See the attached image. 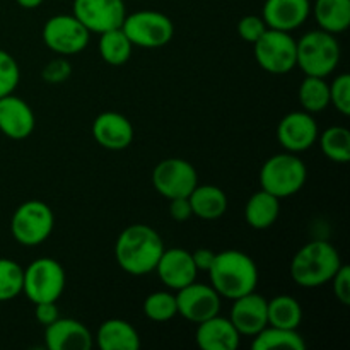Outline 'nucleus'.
Returning a JSON list of instances; mask_svg holds the SVG:
<instances>
[{"instance_id": "1", "label": "nucleus", "mask_w": 350, "mask_h": 350, "mask_svg": "<svg viewBox=\"0 0 350 350\" xmlns=\"http://www.w3.org/2000/svg\"><path fill=\"white\" fill-rule=\"evenodd\" d=\"M164 252L159 232L147 224H132L120 232L115 243V258L123 272L142 277L156 270Z\"/></svg>"}, {"instance_id": "2", "label": "nucleus", "mask_w": 350, "mask_h": 350, "mask_svg": "<svg viewBox=\"0 0 350 350\" xmlns=\"http://www.w3.org/2000/svg\"><path fill=\"white\" fill-rule=\"evenodd\" d=\"M207 273L215 293L229 301H234L256 291L260 279L255 260L239 250H226V252L215 253L214 263L207 270Z\"/></svg>"}, {"instance_id": "3", "label": "nucleus", "mask_w": 350, "mask_h": 350, "mask_svg": "<svg viewBox=\"0 0 350 350\" xmlns=\"http://www.w3.org/2000/svg\"><path fill=\"white\" fill-rule=\"evenodd\" d=\"M342 267V258L338 250L332 243L317 239L299 248L291 262V277L294 282L306 289L330 284L335 273Z\"/></svg>"}, {"instance_id": "4", "label": "nucleus", "mask_w": 350, "mask_h": 350, "mask_svg": "<svg viewBox=\"0 0 350 350\" xmlns=\"http://www.w3.org/2000/svg\"><path fill=\"white\" fill-rule=\"evenodd\" d=\"M296 67L306 75L328 77L340 64V43L335 34L323 29H314L303 34L296 41Z\"/></svg>"}, {"instance_id": "5", "label": "nucleus", "mask_w": 350, "mask_h": 350, "mask_svg": "<svg viewBox=\"0 0 350 350\" xmlns=\"http://www.w3.org/2000/svg\"><path fill=\"white\" fill-rule=\"evenodd\" d=\"M308 180L306 164L293 152H280L263 163L260 170L262 190L284 200L303 190Z\"/></svg>"}, {"instance_id": "6", "label": "nucleus", "mask_w": 350, "mask_h": 350, "mask_svg": "<svg viewBox=\"0 0 350 350\" xmlns=\"http://www.w3.org/2000/svg\"><path fill=\"white\" fill-rule=\"evenodd\" d=\"M67 277L60 262L38 258L24 269L23 293L33 304L57 303L65 291Z\"/></svg>"}, {"instance_id": "7", "label": "nucleus", "mask_w": 350, "mask_h": 350, "mask_svg": "<svg viewBox=\"0 0 350 350\" xmlns=\"http://www.w3.org/2000/svg\"><path fill=\"white\" fill-rule=\"evenodd\" d=\"M55 228V214L43 200H27L16 208L10 219L12 238L23 246H38L46 241Z\"/></svg>"}, {"instance_id": "8", "label": "nucleus", "mask_w": 350, "mask_h": 350, "mask_svg": "<svg viewBox=\"0 0 350 350\" xmlns=\"http://www.w3.org/2000/svg\"><path fill=\"white\" fill-rule=\"evenodd\" d=\"M122 29L133 46L142 48L166 46L174 36L173 21L157 10H139L125 16Z\"/></svg>"}, {"instance_id": "9", "label": "nucleus", "mask_w": 350, "mask_h": 350, "mask_svg": "<svg viewBox=\"0 0 350 350\" xmlns=\"http://www.w3.org/2000/svg\"><path fill=\"white\" fill-rule=\"evenodd\" d=\"M41 38L51 51L70 57L85 50L91 33L74 14H57L44 23Z\"/></svg>"}, {"instance_id": "10", "label": "nucleus", "mask_w": 350, "mask_h": 350, "mask_svg": "<svg viewBox=\"0 0 350 350\" xmlns=\"http://www.w3.org/2000/svg\"><path fill=\"white\" fill-rule=\"evenodd\" d=\"M253 44H255L256 64L269 74H287L296 67V40L287 31L269 27Z\"/></svg>"}, {"instance_id": "11", "label": "nucleus", "mask_w": 350, "mask_h": 350, "mask_svg": "<svg viewBox=\"0 0 350 350\" xmlns=\"http://www.w3.org/2000/svg\"><path fill=\"white\" fill-rule=\"evenodd\" d=\"M198 185V174L193 164L180 157L164 159L154 167L152 187L167 200L188 197Z\"/></svg>"}, {"instance_id": "12", "label": "nucleus", "mask_w": 350, "mask_h": 350, "mask_svg": "<svg viewBox=\"0 0 350 350\" xmlns=\"http://www.w3.org/2000/svg\"><path fill=\"white\" fill-rule=\"evenodd\" d=\"M72 14L88 27L89 33L101 34L122 27L126 7L123 0H74Z\"/></svg>"}, {"instance_id": "13", "label": "nucleus", "mask_w": 350, "mask_h": 350, "mask_svg": "<svg viewBox=\"0 0 350 350\" xmlns=\"http://www.w3.org/2000/svg\"><path fill=\"white\" fill-rule=\"evenodd\" d=\"M174 296H176L178 314L191 323L198 325L221 313L222 297L215 293L214 287L207 284L195 280L183 289L176 291Z\"/></svg>"}, {"instance_id": "14", "label": "nucleus", "mask_w": 350, "mask_h": 350, "mask_svg": "<svg viewBox=\"0 0 350 350\" xmlns=\"http://www.w3.org/2000/svg\"><path fill=\"white\" fill-rule=\"evenodd\" d=\"M320 130H318L317 120L308 111H293L287 113L277 126V140L287 152L299 154L311 149L318 140Z\"/></svg>"}, {"instance_id": "15", "label": "nucleus", "mask_w": 350, "mask_h": 350, "mask_svg": "<svg viewBox=\"0 0 350 350\" xmlns=\"http://www.w3.org/2000/svg\"><path fill=\"white\" fill-rule=\"evenodd\" d=\"M154 272H157L161 282L171 291L183 289L188 284L195 282L198 275L191 253L183 248H164Z\"/></svg>"}, {"instance_id": "16", "label": "nucleus", "mask_w": 350, "mask_h": 350, "mask_svg": "<svg viewBox=\"0 0 350 350\" xmlns=\"http://www.w3.org/2000/svg\"><path fill=\"white\" fill-rule=\"evenodd\" d=\"M133 125L125 115L118 111L99 113L92 122V137L108 150H123L132 146Z\"/></svg>"}, {"instance_id": "17", "label": "nucleus", "mask_w": 350, "mask_h": 350, "mask_svg": "<svg viewBox=\"0 0 350 350\" xmlns=\"http://www.w3.org/2000/svg\"><path fill=\"white\" fill-rule=\"evenodd\" d=\"M44 345L50 350H89L94 345V337L81 321L58 318L44 327Z\"/></svg>"}, {"instance_id": "18", "label": "nucleus", "mask_w": 350, "mask_h": 350, "mask_svg": "<svg viewBox=\"0 0 350 350\" xmlns=\"http://www.w3.org/2000/svg\"><path fill=\"white\" fill-rule=\"evenodd\" d=\"M36 116L24 99L7 94L0 98V132L12 140H24L34 132Z\"/></svg>"}, {"instance_id": "19", "label": "nucleus", "mask_w": 350, "mask_h": 350, "mask_svg": "<svg viewBox=\"0 0 350 350\" xmlns=\"http://www.w3.org/2000/svg\"><path fill=\"white\" fill-rule=\"evenodd\" d=\"M267 304H269V301L256 294V291L232 301L229 320L232 321L239 335L255 337L258 332H262L269 325Z\"/></svg>"}, {"instance_id": "20", "label": "nucleus", "mask_w": 350, "mask_h": 350, "mask_svg": "<svg viewBox=\"0 0 350 350\" xmlns=\"http://www.w3.org/2000/svg\"><path fill=\"white\" fill-rule=\"evenodd\" d=\"M311 14L310 0H265L262 17L270 29H297L308 21Z\"/></svg>"}, {"instance_id": "21", "label": "nucleus", "mask_w": 350, "mask_h": 350, "mask_svg": "<svg viewBox=\"0 0 350 350\" xmlns=\"http://www.w3.org/2000/svg\"><path fill=\"white\" fill-rule=\"evenodd\" d=\"M195 340L204 350H236L241 342V335L229 318L215 314L198 323Z\"/></svg>"}, {"instance_id": "22", "label": "nucleus", "mask_w": 350, "mask_h": 350, "mask_svg": "<svg viewBox=\"0 0 350 350\" xmlns=\"http://www.w3.org/2000/svg\"><path fill=\"white\" fill-rule=\"evenodd\" d=\"M94 342L101 350H139L142 345L135 328L120 318L103 321L96 332Z\"/></svg>"}, {"instance_id": "23", "label": "nucleus", "mask_w": 350, "mask_h": 350, "mask_svg": "<svg viewBox=\"0 0 350 350\" xmlns=\"http://www.w3.org/2000/svg\"><path fill=\"white\" fill-rule=\"evenodd\" d=\"M188 200L195 217L204 221H217L228 212L229 207L226 191L215 185H197L188 195Z\"/></svg>"}, {"instance_id": "24", "label": "nucleus", "mask_w": 350, "mask_h": 350, "mask_svg": "<svg viewBox=\"0 0 350 350\" xmlns=\"http://www.w3.org/2000/svg\"><path fill=\"white\" fill-rule=\"evenodd\" d=\"M280 214V198L260 190L248 198L245 207V219L250 228L263 231L275 224Z\"/></svg>"}, {"instance_id": "25", "label": "nucleus", "mask_w": 350, "mask_h": 350, "mask_svg": "<svg viewBox=\"0 0 350 350\" xmlns=\"http://www.w3.org/2000/svg\"><path fill=\"white\" fill-rule=\"evenodd\" d=\"M320 29L330 34H340L350 26V0H314L311 5Z\"/></svg>"}, {"instance_id": "26", "label": "nucleus", "mask_w": 350, "mask_h": 350, "mask_svg": "<svg viewBox=\"0 0 350 350\" xmlns=\"http://www.w3.org/2000/svg\"><path fill=\"white\" fill-rule=\"evenodd\" d=\"M253 350H304L306 342L297 330L267 325L262 332L253 337Z\"/></svg>"}, {"instance_id": "27", "label": "nucleus", "mask_w": 350, "mask_h": 350, "mask_svg": "<svg viewBox=\"0 0 350 350\" xmlns=\"http://www.w3.org/2000/svg\"><path fill=\"white\" fill-rule=\"evenodd\" d=\"M269 313V325L287 330H297L303 321V308L296 297L289 294H280L272 297L267 304Z\"/></svg>"}, {"instance_id": "28", "label": "nucleus", "mask_w": 350, "mask_h": 350, "mask_svg": "<svg viewBox=\"0 0 350 350\" xmlns=\"http://www.w3.org/2000/svg\"><path fill=\"white\" fill-rule=\"evenodd\" d=\"M98 50L106 64L113 65V67H120V65H125L130 60L133 44L130 43L122 27H116V29H109L99 34Z\"/></svg>"}, {"instance_id": "29", "label": "nucleus", "mask_w": 350, "mask_h": 350, "mask_svg": "<svg viewBox=\"0 0 350 350\" xmlns=\"http://www.w3.org/2000/svg\"><path fill=\"white\" fill-rule=\"evenodd\" d=\"M297 98H299L304 111L311 113V115L325 111L330 105V84L323 77L306 75L299 85Z\"/></svg>"}, {"instance_id": "30", "label": "nucleus", "mask_w": 350, "mask_h": 350, "mask_svg": "<svg viewBox=\"0 0 350 350\" xmlns=\"http://www.w3.org/2000/svg\"><path fill=\"white\" fill-rule=\"evenodd\" d=\"M320 140V149L332 163L347 164L350 161V132L349 129L340 125L328 126L321 135H318Z\"/></svg>"}, {"instance_id": "31", "label": "nucleus", "mask_w": 350, "mask_h": 350, "mask_svg": "<svg viewBox=\"0 0 350 350\" xmlns=\"http://www.w3.org/2000/svg\"><path fill=\"white\" fill-rule=\"evenodd\" d=\"M144 314L156 323H166L173 320L178 314L176 296L167 291H156L149 294L144 301Z\"/></svg>"}, {"instance_id": "32", "label": "nucleus", "mask_w": 350, "mask_h": 350, "mask_svg": "<svg viewBox=\"0 0 350 350\" xmlns=\"http://www.w3.org/2000/svg\"><path fill=\"white\" fill-rule=\"evenodd\" d=\"M24 269L10 258H0V303L16 299L23 294Z\"/></svg>"}, {"instance_id": "33", "label": "nucleus", "mask_w": 350, "mask_h": 350, "mask_svg": "<svg viewBox=\"0 0 350 350\" xmlns=\"http://www.w3.org/2000/svg\"><path fill=\"white\" fill-rule=\"evenodd\" d=\"M21 81V68L9 51L0 48V98L12 94Z\"/></svg>"}, {"instance_id": "34", "label": "nucleus", "mask_w": 350, "mask_h": 350, "mask_svg": "<svg viewBox=\"0 0 350 350\" xmlns=\"http://www.w3.org/2000/svg\"><path fill=\"white\" fill-rule=\"evenodd\" d=\"M330 105L344 116L350 115V75L338 74L330 84Z\"/></svg>"}, {"instance_id": "35", "label": "nucleus", "mask_w": 350, "mask_h": 350, "mask_svg": "<svg viewBox=\"0 0 350 350\" xmlns=\"http://www.w3.org/2000/svg\"><path fill=\"white\" fill-rule=\"evenodd\" d=\"M72 75V65L65 57L55 58V60L48 62L41 70V77L48 84H62V82L68 81Z\"/></svg>"}, {"instance_id": "36", "label": "nucleus", "mask_w": 350, "mask_h": 350, "mask_svg": "<svg viewBox=\"0 0 350 350\" xmlns=\"http://www.w3.org/2000/svg\"><path fill=\"white\" fill-rule=\"evenodd\" d=\"M269 29L262 16H245L238 23V34L248 43H256L262 34Z\"/></svg>"}, {"instance_id": "37", "label": "nucleus", "mask_w": 350, "mask_h": 350, "mask_svg": "<svg viewBox=\"0 0 350 350\" xmlns=\"http://www.w3.org/2000/svg\"><path fill=\"white\" fill-rule=\"evenodd\" d=\"M332 287H334V294L344 306L350 304V267L342 263L338 272L335 273L334 279L330 280Z\"/></svg>"}, {"instance_id": "38", "label": "nucleus", "mask_w": 350, "mask_h": 350, "mask_svg": "<svg viewBox=\"0 0 350 350\" xmlns=\"http://www.w3.org/2000/svg\"><path fill=\"white\" fill-rule=\"evenodd\" d=\"M170 215L171 219L178 222H185L188 219L193 217V212H191V205L188 197H180L170 200Z\"/></svg>"}, {"instance_id": "39", "label": "nucleus", "mask_w": 350, "mask_h": 350, "mask_svg": "<svg viewBox=\"0 0 350 350\" xmlns=\"http://www.w3.org/2000/svg\"><path fill=\"white\" fill-rule=\"evenodd\" d=\"M34 317L40 321L43 327H48L50 323H53L55 320L60 318L58 314L57 303H38L34 304Z\"/></svg>"}, {"instance_id": "40", "label": "nucleus", "mask_w": 350, "mask_h": 350, "mask_svg": "<svg viewBox=\"0 0 350 350\" xmlns=\"http://www.w3.org/2000/svg\"><path fill=\"white\" fill-rule=\"evenodd\" d=\"M191 258H193L195 267H197L198 272H207L211 269V265L214 263L215 253L208 248H200L197 252L191 253Z\"/></svg>"}, {"instance_id": "41", "label": "nucleus", "mask_w": 350, "mask_h": 350, "mask_svg": "<svg viewBox=\"0 0 350 350\" xmlns=\"http://www.w3.org/2000/svg\"><path fill=\"white\" fill-rule=\"evenodd\" d=\"M17 5L23 7V9H36L40 7L44 0H16Z\"/></svg>"}]
</instances>
